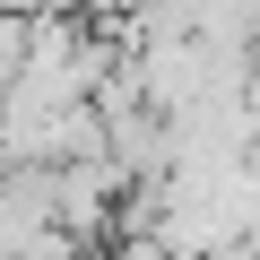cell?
I'll use <instances>...</instances> for the list:
<instances>
[{"mask_svg":"<svg viewBox=\"0 0 260 260\" xmlns=\"http://www.w3.org/2000/svg\"><path fill=\"white\" fill-rule=\"evenodd\" d=\"M243 52H251V70H260V18H251V35H243Z\"/></svg>","mask_w":260,"mask_h":260,"instance_id":"cell-1","label":"cell"}]
</instances>
